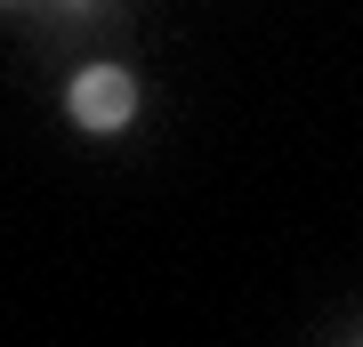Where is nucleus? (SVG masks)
<instances>
[{
  "label": "nucleus",
  "mask_w": 363,
  "mask_h": 347,
  "mask_svg": "<svg viewBox=\"0 0 363 347\" xmlns=\"http://www.w3.org/2000/svg\"><path fill=\"white\" fill-rule=\"evenodd\" d=\"M65 114H73V129H89V138L130 129L138 121V73L130 65H81L73 89H65Z\"/></svg>",
  "instance_id": "1"
},
{
  "label": "nucleus",
  "mask_w": 363,
  "mask_h": 347,
  "mask_svg": "<svg viewBox=\"0 0 363 347\" xmlns=\"http://www.w3.org/2000/svg\"><path fill=\"white\" fill-rule=\"evenodd\" d=\"M65 9H73V16H81V9H97V0H65Z\"/></svg>",
  "instance_id": "2"
},
{
  "label": "nucleus",
  "mask_w": 363,
  "mask_h": 347,
  "mask_svg": "<svg viewBox=\"0 0 363 347\" xmlns=\"http://www.w3.org/2000/svg\"><path fill=\"white\" fill-rule=\"evenodd\" d=\"M0 9H16V0H0Z\"/></svg>",
  "instance_id": "3"
}]
</instances>
